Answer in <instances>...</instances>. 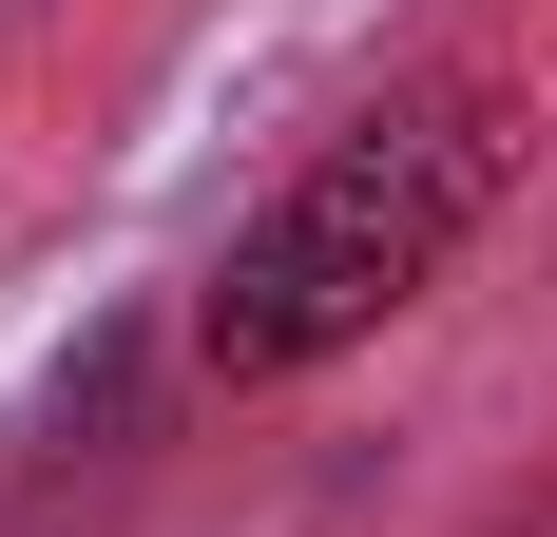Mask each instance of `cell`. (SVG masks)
<instances>
[{
    "mask_svg": "<svg viewBox=\"0 0 557 537\" xmlns=\"http://www.w3.org/2000/svg\"><path fill=\"white\" fill-rule=\"evenodd\" d=\"M481 192H500V97L481 77H423V97L346 115L327 154L212 250V308H193L212 384H288V365H327V346H366L404 288H443V250L481 230Z\"/></svg>",
    "mask_w": 557,
    "mask_h": 537,
    "instance_id": "6da1fadb",
    "label": "cell"
}]
</instances>
